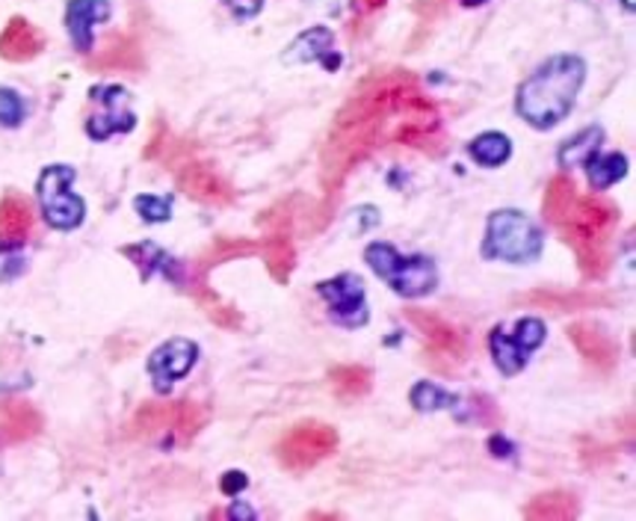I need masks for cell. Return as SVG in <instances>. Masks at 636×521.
<instances>
[{"mask_svg":"<svg viewBox=\"0 0 636 521\" xmlns=\"http://www.w3.org/2000/svg\"><path fill=\"white\" fill-rule=\"evenodd\" d=\"M329 380L340 400H359V397L371 392L373 383L371 371L364 364H340V368L329 373Z\"/></svg>","mask_w":636,"mask_h":521,"instance_id":"27","label":"cell"},{"mask_svg":"<svg viewBox=\"0 0 636 521\" xmlns=\"http://www.w3.org/2000/svg\"><path fill=\"white\" fill-rule=\"evenodd\" d=\"M471 158L483 163V166H500V163H507L509 160V137L503 134H495V131H488V134H479L474 142H471Z\"/></svg>","mask_w":636,"mask_h":521,"instance_id":"32","label":"cell"},{"mask_svg":"<svg viewBox=\"0 0 636 521\" xmlns=\"http://www.w3.org/2000/svg\"><path fill=\"white\" fill-rule=\"evenodd\" d=\"M541 340H545V323L536 318H524L515 323L512 335L503 326H495L488 335V347H491V356H495L500 373L515 376Z\"/></svg>","mask_w":636,"mask_h":521,"instance_id":"11","label":"cell"},{"mask_svg":"<svg viewBox=\"0 0 636 521\" xmlns=\"http://www.w3.org/2000/svg\"><path fill=\"white\" fill-rule=\"evenodd\" d=\"M208 406L196 400H175V404H142L130 421V433L137 438L172 436L178 445H187L199 436L208 424Z\"/></svg>","mask_w":636,"mask_h":521,"instance_id":"5","label":"cell"},{"mask_svg":"<svg viewBox=\"0 0 636 521\" xmlns=\"http://www.w3.org/2000/svg\"><path fill=\"white\" fill-rule=\"evenodd\" d=\"M42 415L27 400H0V438L3 442H27L39 436Z\"/></svg>","mask_w":636,"mask_h":521,"instance_id":"22","label":"cell"},{"mask_svg":"<svg viewBox=\"0 0 636 521\" xmlns=\"http://www.w3.org/2000/svg\"><path fill=\"white\" fill-rule=\"evenodd\" d=\"M146 158L163 160L172 170V175H175L180 190L187 193L190 199H196V202L213 204V208H223V204L234 202L232 184L225 182L211 163H204L190 142H178V139L170 137L163 128L158 131V137L151 139V146L146 149Z\"/></svg>","mask_w":636,"mask_h":521,"instance_id":"4","label":"cell"},{"mask_svg":"<svg viewBox=\"0 0 636 521\" xmlns=\"http://www.w3.org/2000/svg\"><path fill=\"white\" fill-rule=\"evenodd\" d=\"M361 10H379V7H385V0H359Z\"/></svg>","mask_w":636,"mask_h":521,"instance_id":"39","label":"cell"},{"mask_svg":"<svg viewBox=\"0 0 636 521\" xmlns=\"http://www.w3.org/2000/svg\"><path fill=\"white\" fill-rule=\"evenodd\" d=\"M122 256L130 258V261H134V264L139 266V273H142V278H151L160 270L163 276L172 278L175 285H180V276L175 273V270H178V264H175V261H172V258L166 256V252H160V249L154 244L125 246V249H122Z\"/></svg>","mask_w":636,"mask_h":521,"instance_id":"26","label":"cell"},{"mask_svg":"<svg viewBox=\"0 0 636 521\" xmlns=\"http://www.w3.org/2000/svg\"><path fill=\"white\" fill-rule=\"evenodd\" d=\"M254 249H258V244L249 237H216L202 256L192 261L187 278H208L213 266H220L223 261H232L237 256H252Z\"/></svg>","mask_w":636,"mask_h":521,"instance_id":"24","label":"cell"},{"mask_svg":"<svg viewBox=\"0 0 636 521\" xmlns=\"http://www.w3.org/2000/svg\"><path fill=\"white\" fill-rule=\"evenodd\" d=\"M92 69H125V72H134V69H142V57H139L137 45L116 36V39H110V42L104 45V51L92 60Z\"/></svg>","mask_w":636,"mask_h":521,"instance_id":"28","label":"cell"},{"mask_svg":"<svg viewBox=\"0 0 636 521\" xmlns=\"http://www.w3.org/2000/svg\"><path fill=\"white\" fill-rule=\"evenodd\" d=\"M574 196H577V184L569 178V175H557L548 184V190H545V199H541V213H545V220L548 223H557L565 208L574 202Z\"/></svg>","mask_w":636,"mask_h":521,"instance_id":"30","label":"cell"},{"mask_svg":"<svg viewBox=\"0 0 636 521\" xmlns=\"http://www.w3.org/2000/svg\"><path fill=\"white\" fill-rule=\"evenodd\" d=\"M462 3H465V7H483L486 0H462Z\"/></svg>","mask_w":636,"mask_h":521,"instance_id":"41","label":"cell"},{"mask_svg":"<svg viewBox=\"0 0 636 521\" xmlns=\"http://www.w3.org/2000/svg\"><path fill=\"white\" fill-rule=\"evenodd\" d=\"M42 33L36 30L22 15L10 18V24L0 33V57L10 60V63H27V60H33L36 53L42 51Z\"/></svg>","mask_w":636,"mask_h":521,"instance_id":"21","label":"cell"},{"mask_svg":"<svg viewBox=\"0 0 636 521\" xmlns=\"http://www.w3.org/2000/svg\"><path fill=\"white\" fill-rule=\"evenodd\" d=\"M285 63H323L326 69H338L340 57L335 53V36L329 27H311L299 33L285 51Z\"/></svg>","mask_w":636,"mask_h":521,"instance_id":"18","label":"cell"},{"mask_svg":"<svg viewBox=\"0 0 636 521\" xmlns=\"http://www.w3.org/2000/svg\"><path fill=\"white\" fill-rule=\"evenodd\" d=\"M338 450V430L326 421H299L278 438V466L294 474H305Z\"/></svg>","mask_w":636,"mask_h":521,"instance_id":"8","label":"cell"},{"mask_svg":"<svg viewBox=\"0 0 636 521\" xmlns=\"http://www.w3.org/2000/svg\"><path fill=\"white\" fill-rule=\"evenodd\" d=\"M196 356H199V347L187 338H172L166 344H160L149 359V373L154 388L158 392H170L180 376L190 373V368L196 364Z\"/></svg>","mask_w":636,"mask_h":521,"instance_id":"15","label":"cell"},{"mask_svg":"<svg viewBox=\"0 0 636 521\" xmlns=\"http://www.w3.org/2000/svg\"><path fill=\"white\" fill-rule=\"evenodd\" d=\"M36 213L33 204L24 199L22 193H7L0 202V246H22L33 232Z\"/></svg>","mask_w":636,"mask_h":521,"instance_id":"20","label":"cell"},{"mask_svg":"<svg viewBox=\"0 0 636 521\" xmlns=\"http://www.w3.org/2000/svg\"><path fill=\"white\" fill-rule=\"evenodd\" d=\"M364 261L379 278L403 294V297H426L429 290L438 285V273L429 258L421 256H400L394 246L388 244H371L364 249Z\"/></svg>","mask_w":636,"mask_h":521,"instance_id":"7","label":"cell"},{"mask_svg":"<svg viewBox=\"0 0 636 521\" xmlns=\"http://www.w3.org/2000/svg\"><path fill=\"white\" fill-rule=\"evenodd\" d=\"M385 146H412L426 154L445 151L435 104L409 72L367 77L338 110L320 149V225L335 211L350 172Z\"/></svg>","mask_w":636,"mask_h":521,"instance_id":"1","label":"cell"},{"mask_svg":"<svg viewBox=\"0 0 636 521\" xmlns=\"http://www.w3.org/2000/svg\"><path fill=\"white\" fill-rule=\"evenodd\" d=\"M622 223L619 204L604 196H574V202L565 208L553 228L560 232L565 244L572 246L581 273L589 282H601L610 270V240Z\"/></svg>","mask_w":636,"mask_h":521,"instance_id":"2","label":"cell"},{"mask_svg":"<svg viewBox=\"0 0 636 521\" xmlns=\"http://www.w3.org/2000/svg\"><path fill=\"white\" fill-rule=\"evenodd\" d=\"M96 113L86 122V131L92 139H107L113 134H127L137 125V116L130 110V96L122 86H101L92 92Z\"/></svg>","mask_w":636,"mask_h":521,"instance_id":"12","label":"cell"},{"mask_svg":"<svg viewBox=\"0 0 636 521\" xmlns=\"http://www.w3.org/2000/svg\"><path fill=\"white\" fill-rule=\"evenodd\" d=\"M412 404H414V409H421V412H426V409H441V406L453 404V397H450V394H445V392H438L435 385L421 383V385H414Z\"/></svg>","mask_w":636,"mask_h":521,"instance_id":"34","label":"cell"},{"mask_svg":"<svg viewBox=\"0 0 636 521\" xmlns=\"http://www.w3.org/2000/svg\"><path fill=\"white\" fill-rule=\"evenodd\" d=\"M403 314L414 330L421 332V338H424L433 356L447 359L450 364H459L465 359V338H462V332L450 320L426 309H406Z\"/></svg>","mask_w":636,"mask_h":521,"instance_id":"14","label":"cell"},{"mask_svg":"<svg viewBox=\"0 0 636 521\" xmlns=\"http://www.w3.org/2000/svg\"><path fill=\"white\" fill-rule=\"evenodd\" d=\"M308 519H338V516L335 512H311Z\"/></svg>","mask_w":636,"mask_h":521,"instance_id":"40","label":"cell"},{"mask_svg":"<svg viewBox=\"0 0 636 521\" xmlns=\"http://www.w3.org/2000/svg\"><path fill=\"white\" fill-rule=\"evenodd\" d=\"M180 285H187L190 297L199 302V309L208 314L211 323L223 326V330H240V326H244V314L234 309V306H228L225 299L216 297L211 290V285H208V278H187V282H180Z\"/></svg>","mask_w":636,"mask_h":521,"instance_id":"23","label":"cell"},{"mask_svg":"<svg viewBox=\"0 0 636 521\" xmlns=\"http://www.w3.org/2000/svg\"><path fill=\"white\" fill-rule=\"evenodd\" d=\"M134 208H137L139 216L149 220V223H166L172 213V199H166V196H137V199H134Z\"/></svg>","mask_w":636,"mask_h":521,"instance_id":"33","label":"cell"},{"mask_svg":"<svg viewBox=\"0 0 636 521\" xmlns=\"http://www.w3.org/2000/svg\"><path fill=\"white\" fill-rule=\"evenodd\" d=\"M586 166H589V184H593L595 193L607 190V187H613L622 175L627 172V158L625 154H604V158H598V154H593V158L586 160Z\"/></svg>","mask_w":636,"mask_h":521,"instance_id":"29","label":"cell"},{"mask_svg":"<svg viewBox=\"0 0 636 521\" xmlns=\"http://www.w3.org/2000/svg\"><path fill=\"white\" fill-rule=\"evenodd\" d=\"M223 3L240 18H252V15L264 10V0H223Z\"/></svg>","mask_w":636,"mask_h":521,"instance_id":"36","label":"cell"},{"mask_svg":"<svg viewBox=\"0 0 636 521\" xmlns=\"http://www.w3.org/2000/svg\"><path fill=\"white\" fill-rule=\"evenodd\" d=\"M519 306H536L548 311H586L595 306H613V297L595 290H533L515 297Z\"/></svg>","mask_w":636,"mask_h":521,"instance_id":"19","label":"cell"},{"mask_svg":"<svg viewBox=\"0 0 636 521\" xmlns=\"http://www.w3.org/2000/svg\"><path fill=\"white\" fill-rule=\"evenodd\" d=\"M72 182H75V170H68V166H48L39 175V184H36L45 220H48L51 228H60V232H72V228L84 223L86 204L80 196L72 193Z\"/></svg>","mask_w":636,"mask_h":521,"instance_id":"9","label":"cell"},{"mask_svg":"<svg viewBox=\"0 0 636 521\" xmlns=\"http://www.w3.org/2000/svg\"><path fill=\"white\" fill-rule=\"evenodd\" d=\"M107 18H110V3L107 0H68L65 27H68V36H72V45L77 51H92V30H96L98 22H107Z\"/></svg>","mask_w":636,"mask_h":521,"instance_id":"17","label":"cell"},{"mask_svg":"<svg viewBox=\"0 0 636 521\" xmlns=\"http://www.w3.org/2000/svg\"><path fill=\"white\" fill-rule=\"evenodd\" d=\"M584 77L586 65L581 57H572V53L551 57L519 86V98H515L519 116L539 131L560 125L562 119L572 113Z\"/></svg>","mask_w":636,"mask_h":521,"instance_id":"3","label":"cell"},{"mask_svg":"<svg viewBox=\"0 0 636 521\" xmlns=\"http://www.w3.org/2000/svg\"><path fill=\"white\" fill-rule=\"evenodd\" d=\"M317 294L326 299L332 320L340 326L359 330L367 323V302H364V285H361L359 276L340 273L335 278H326L317 285Z\"/></svg>","mask_w":636,"mask_h":521,"instance_id":"13","label":"cell"},{"mask_svg":"<svg viewBox=\"0 0 636 521\" xmlns=\"http://www.w3.org/2000/svg\"><path fill=\"white\" fill-rule=\"evenodd\" d=\"M18 270H22V258H15L7 246H0V282L12 278Z\"/></svg>","mask_w":636,"mask_h":521,"instance_id":"37","label":"cell"},{"mask_svg":"<svg viewBox=\"0 0 636 521\" xmlns=\"http://www.w3.org/2000/svg\"><path fill=\"white\" fill-rule=\"evenodd\" d=\"M569 338L581 352V359H584L593 371L598 373H610L619 364V347H615V340L610 338L604 332V326H598L593 320H577L569 326Z\"/></svg>","mask_w":636,"mask_h":521,"instance_id":"16","label":"cell"},{"mask_svg":"<svg viewBox=\"0 0 636 521\" xmlns=\"http://www.w3.org/2000/svg\"><path fill=\"white\" fill-rule=\"evenodd\" d=\"M541 252V232L531 216L519 211H495L488 216L486 258L507 264H531Z\"/></svg>","mask_w":636,"mask_h":521,"instance_id":"6","label":"cell"},{"mask_svg":"<svg viewBox=\"0 0 636 521\" xmlns=\"http://www.w3.org/2000/svg\"><path fill=\"white\" fill-rule=\"evenodd\" d=\"M601 128H586L581 131L577 137L569 139L560 149V166L569 170V166H577V163H586V160L598 154V142H601Z\"/></svg>","mask_w":636,"mask_h":521,"instance_id":"31","label":"cell"},{"mask_svg":"<svg viewBox=\"0 0 636 521\" xmlns=\"http://www.w3.org/2000/svg\"><path fill=\"white\" fill-rule=\"evenodd\" d=\"M261 225H266V235L261 240V256L270 270V276L276 278L278 285L290 282L294 264H297V246H294V213L290 204L282 202L261 213Z\"/></svg>","mask_w":636,"mask_h":521,"instance_id":"10","label":"cell"},{"mask_svg":"<svg viewBox=\"0 0 636 521\" xmlns=\"http://www.w3.org/2000/svg\"><path fill=\"white\" fill-rule=\"evenodd\" d=\"M24 119V101L12 89H0V125L15 128Z\"/></svg>","mask_w":636,"mask_h":521,"instance_id":"35","label":"cell"},{"mask_svg":"<svg viewBox=\"0 0 636 521\" xmlns=\"http://www.w3.org/2000/svg\"><path fill=\"white\" fill-rule=\"evenodd\" d=\"M246 486V474L244 471H228L223 477V492L225 495H237V492Z\"/></svg>","mask_w":636,"mask_h":521,"instance_id":"38","label":"cell"},{"mask_svg":"<svg viewBox=\"0 0 636 521\" xmlns=\"http://www.w3.org/2000/svg\"><path fill=\"white\" fill-rule=\"evenodd\" d=\"M581 512V504H577V495L565 489H551L541 492L533 500H527L524 507V519L527 521H569L577 519Z\"/></svg>","mask_w":636,"mask_h":521,"instance_id":"25","label":"cell"}]
</instances>
